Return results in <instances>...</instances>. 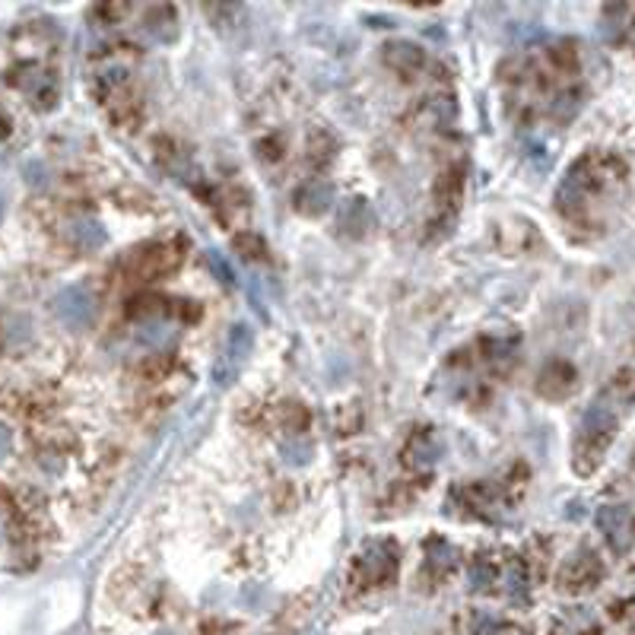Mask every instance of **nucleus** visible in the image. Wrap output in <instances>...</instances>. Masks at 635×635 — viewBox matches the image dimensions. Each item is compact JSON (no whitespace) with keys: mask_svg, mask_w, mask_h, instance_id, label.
I'll list each match as a JSON object with an SVG mask.
<instances>
[{"mask_svg":"<svg viewBox=\"0 0 635 635\" xmlns=\"http://www.w3.org/2000/svg\"><path fill=\"white\" fill-rule=\"evenodd\" d=\"M461 197H464V165L454 162V165H448L439 175L436 190H432V200H436V207H432V229L442 232L444 226H451L458 207H461Z\"/></svg>","mask_w":635,"mask_h":635,"instance_id":"423d86ee","label":"nucleus"},{"mask_svg":"<svg viewBox=\"0 0 635 635\" xmlns=\"http://www.w3.org/2000/svg\"><path fill=\"white\" fill-rule=\"evenodd\" d=\"M603 30L613 45H635V7L616 3L603 10Z\"/></svg>","mask_w":635,"mask_h":635,"instance_id":"f8f14e48","label":"nucleus"},{"mask_svg":"<svg viewBox=\"0 0 635 635\" xmlns=\"http://www.w3.org/2000/svg\"><path fill=\"white\" fill-rule=\"evenodd\" d=\"M603 575H607V569H603L601 556L594 550L581 546V550H575L572 556L563 559V566L556 572V588H559V594L581 598V594H591L601 585Z\"/></svg>","mask_w":635,"mask_h":635,"instance_id":"39448f33","label":"nucleus"},{"mask_svg":"<svg viewBox=\"0 0 635 635\" xmlns=\"http://www.w3.org/2000/svg\"><path fill=\"white\" fill-rule=\"evenodd\" d=\"M601 528L607 540H610V546L616 550V553H623L626 546H630V531H633V521L626 518V511H620V508H603L601 511Z\"/></svg>","mask_w":635,"mask_h":635,"instance_id":"4468645a","label":"nucleus"},{"mask_svg":"<svg viewBox=\"0 0 635 635\" xmlns=\"http://www.w3.org/2000/svg\"><path fill=\"white\" fill-rule=\"evenodd\" d=\"M7 134H10V115H7V112L0 108V140H3Z\"/></svg>","mask_w":635,"mask_h":635,"instance_id":"a211bd4d","label":"nucleus"},{"mask_svg":"<svg viewBox=\"0 0 635 635\" xmlns=\"http://www.w3.org/2000/svg\"><path fill=\"white\" fill-rule=\"evenodd\" d=\"M257 157L264 159V162H284L286 157V140L280 134H270V137H264L261 143H257Z\"/></svg>","mask_w":635,"mask_h":635,"instance_id":"dca6fc26","label":"nucleus"},{"mask_svg":"<svg viewBox=\"0 0 635 635\" xmlns=\"http://www.w3.org/2000/svg\"><path fill=\"white\" fill-rule=\"evenodd\" d=\"M182 261H185V239H165V242H153L140 249L127 261V270L140 284H157L162 277L175 274Z\"/></svg>","mask_w":635,"mask_h":635,"instance_id":"20e7f679","label":"nucleus"},{"mask_svg":"<svg viewBox=\"0 0 635 635\" xmlns=\"http://www.w3.org/2000/svg\"><path fill=\"white\" fill-rule=\"evenodd\" d=\"M635 407V372L620 369L613 379L603 384V391L594 397V404L578 423L575 444H572V467L578 476L598 474L610 444L616 442L623 419Z\"/></svg>","mask_w":635,"mask_h":635,"instance_id":"f03ea898","label":"nucleus"},{"mask_svg":"<svg viewBox=\"0 0 635 635\" xmlns=\"http://www.w3.org/2000/svg\"><path fill=\"white\" fill-rule=\"evenodd\" d=\"M578 391V369L566 359H550L538 376V394L543 401H569Z\"/></svg>","mask_w":635,"mask_h":635,"instance_id":"0eeeda50","label":"nucleus"},{"mask_svg":"<svg viewBox=\"0 0 635 635\" xmlns=\"http://www.w3.org/2000/svg\"><path fill=\"white\" fill-rule=\"evenodd\" d=\"M381 58L384 64L394 70V73H401L404 80H416V77H423L426 73V51L419 48V45H413V42H388L384 45V51H381Z\"/></svg>","mask_w":635,"mask_h":635,"instance_id":"1a4fd4ad","label":"nucleus"},{"mask_svg":"<svg viewBox=\"0 0 635 635\" xmlns=\"http://www.w3.org/2000/svg\"><path fill=\"white\" fill-rule=\"evenodd\" d=\"M292 200H296V210H299V213H305V217H321V213L331 207V200H334V188H331L321 175H312V178H305V182L296 188Z\"/></svg>","mask_w":635,"mask_h":635,"instance_id":"9d476101","label":"nucleus"},{"mask_svg":"<svg viewBox=\"0 0 635 635\" xmlns=\"http://www.w3.org/2000/svg\"><path fill=\"white\" fill-rule=\"evenodd\" d=\"M334 153H337L334 134L324 130V127H315V130L309 134V143H305V162H309V169H312L315 175H321V172L334 162Z\"/></svg>","mask_w":635,"mask_h":635,"instance_id":"ddd939ff","label":"nucleus"},{"mask_svg":"<svg viewBox=\"0 0 635 635\" xmlns=\"http://www.w3.org/2000/svg\"><path fill=\"white\" fill-rule=\"evenodd\" d=\"M458 566V553H454V546L442 538H429L426 543V563H423V575L429 578V581H444L451 572Z\"/></svg>","mask_w":635,"mask_h":635,"instance_id":"9b49d317","label":"nucleus"},{"mask_svg":"<svg viewBox=\"0 0 635 635\" xmlns=\"http://www.w3.org/2000/svg\"><path fill=\"white\" fill-rule=\"evenodd\" d=\"M401 566V546L394 540L381 538L362 543V550L349 563V588L353 591H376L394 581Z\"/></svg>","mask_w":635,"mask_h":635,"instance_id":"7ed1b4c3","label":"nucleus"},{"mask_svg":"<svg viewBox=\"0 0 635 635\" xmlns=\"http://www.w3.org/2000/svg\"><path fill=\"white\" fill-rule=\"evenodd\" d=\"M630 182V165L616 153L591 150L569 165L556 190V213L581 239H598L607 232V217L623 197Z\"/></svg>","mask_w":635,"mask_h":635,"instance_id":"f257e3e1","label":"nucleus"},{"mask_svg":"<svg viewBox=\"0 0 635 635\" xmlns=\"http://www.w3.org/2000/svg\"><path fill=\"white\" fill-rule=\"evenodd\" d=\"M235 245H239V252H245V257H264L267 249H264V242L254 235V232H242V235H235Z\"/></svg>","mask_w":635,"mask_h":635,"instance_id":"f3484780","label":"nucleus"},{"mask_svg":"<svg viewBox=\"0 0 635 635\" xmlns=\"http://www.w3.org/2000/svg\"><path fill=\"white\" fill-rule=\"evenodd\" d=\"M175 20H178L175 7H150L143 13V30L162 38V42H169L175 35Z\"/></svg>","mask_w":635,"mask_h":635,"instance_id":"2eb2a0df","label":"nucleus"},{"mask_svg":"<svg viewBox=\"0 0 635 635\" xmlns=\"http://www.w3.org/2000/svg\"><path fill=\"white\" fill-rule=\"evenodd\" d=\"M633 635H635V633H633Z\"/></svg>","mask_w":635,"mask_h":635,"instance_id":"6ab92c4d","label":"nucleus"},{"mask_svg":"<svg viewBox=\"0 0 635 635\" xmlns=\"http://www.w3.org/2000/svg\"><path fill=\"white\" fill-rule=\"evenodd\" d=\"M439 458V439L432 429H413L411 439L401 448V464L411 474H426Z\"/></svg>","mask_w":635,"mask_h":635,"instance_id":"6e6552de","label":"nucleus"}]
</instances>
